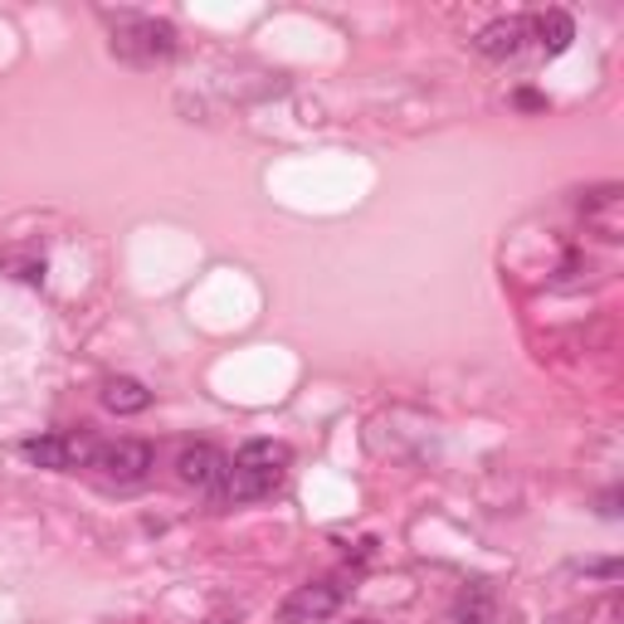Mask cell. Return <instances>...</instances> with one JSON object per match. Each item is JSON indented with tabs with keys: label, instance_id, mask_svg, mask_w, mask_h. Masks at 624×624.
Instances as JSON below:
<instances>
[{
	"label": "cell",
	"instance_id": "cell-1",
	"mask_svg": "<svg viewBox=\"0 0 624 624\" xmlns=\"http://www.w3.org/2000/svg\"><path fill=\"white\" fill-rule=\"evenodd\" d=\"M288 444H278V439H249V444H239V454L229 459V479H225V498H235V503H259V498H274L278 483H284L288 473Z\"/></svg>",
	"mask_w": 624,
	"mask_h": 624
},
{
	"label": "cell",
	"instance_id": "cell-2",
	"mask_svg": "<svg viewBox=\"0 0 624 624\" xmlns=\"http://www.w3.org/2000/svg\"><path fill=\"white\" fill-rule=\"evenodd\" d=\"M113 54L122 59V64H137V69L166 64V59L176 54V24L152 20V16H117Z\"/></svg>",
	"mask_w": 624,
	"mask_h": 624
},
{
	"label": "cell",
	"instance_id": "cell-3",
	"mask_svg": "<svg viewBox=\"0 0 624 624\" xmlns=\"http://www.w3.org/2000/svg\"><path fill=\"white\" fill-rule=\"evenodd\" d=\"M89 463L108 483H142L156 469V449L146 439H108L89 454Z\"/></svg>",
	"mask_w": 624,
	"mask_h": 624
},
{
	"label": "cell",
	"instance_id": "cell-4",
	"mask_svg": "<svg viewBox=\"0 0 624 624\" xmlns=\"http://www.w3.org/2000/svg\"><path fill=\"white\" fill-rule=\"evenodd\" d=\"M341 601H347V591H341L337 581H308V585H298V591L284 601L278 620H284V624H317V620L337 615Z\"/></svg>",
	"mask_w": 624,
	"mask_h": 624
},
{
	"label": "cell",
	"instance_id": "cell-5",
	"mask_svg": "<svg viewBox=\"0 0 624 624\" xmlns=\"http://www.w3.org/2000/svg\"><path fill=\"white\" fill-rule=\"evenodd\" d=\"M176 479L186 488H201V493H225L229 459L215 444H186L176 459Z\"/></svg>",
	"mask_w": 624,
	"mask_h": 624
},
{
	"label": "cell",
	"instance_id": "cell-6",
	"mask_svg": "<svg viewBox=\"0 0 624 624\" xmlns=\"http://www.w3.org/2000/svg\"><path fill=\"white\" fill-rule=\"evenodd\" d=\"M20 454L30 459V463H40V469L64 473V469H79V463H89L93 449L79 444V439H64V434H40V439H24Z\"/></svg>",
	"mask_w": 624,
	"mask_h": 624
},
{
	"label": "cell",
	"instance_id": "cell-7",
	"mask_svg": "<svg viewBox=\"0 0 624 624\" xmlns=\"http://www.w3.org/2000/svg\"><path fill=\"white\" fill-rule=\"evenodd\" d=\"M532 40V24H528V16H508V20H493V24H483L479 30V54H488V59H512L522 44Z\"/></svg>",
	"mask_w": 624,
	"mask_h": 624
},
{
	"label": "cell",
	"instance_id": "cell-8",
	"mask_svg": "<svg viewBox=\"0 0 624 624\" xmlns=\"http://www.w3.org/2000/svg\"><path fill=\"white\" fill-rule=\"evenodd\" d=\"M532 40L546 49V54H566L571 40H576V20L566 10H542V16H528Z\"/></svg>",
	"mask_w": 624,
	"mask_h": 624
},
{
	"label": "cell",
	"instance_id": "cell-9",
	"mask_svg": "<svg viewBox=\"0 0 624 624\" xmlns=\"http://www.w3.org/2000/svg\"><path fill=\"white\" fill-rule=\"evenodd\" d=\"M585 219L601 229L605 239H620V186H601V191H585L581 201Z\"/></svg>",
	"mask_w": 624,
	"mask_h": 624
},
{
	"label": "cell",
	"instance_id": "cell-10",
	"mask_svg": "<svg viewBox=\"0 0 624 624\" xmlns=\"http://www.w3.org/2000/svg\"><path fill=\"white\" fill-rule=\"evenodd\" d=\"M103 406L113 415H142L146 406H152V390H146L142 381H132V376H113V381L103 386Z\"/></svg>",
	"mask_w": 624,
	"mask_h": 624
},
{
	"label": "cell",
	"instance_id": "cell-11",
	"mask_svg": "<svg viewBox=\"0 0 624 624\" xmlns=\"http://www.w3.org/2000/svg\"><path fill=\"white\" fill-rule=\"evenodd\" d=\"M449 624H493V591L483 581H473L449 610Z\"/></svg>",
	"mask_w": 624,
	"mask_h": 624
},
{
	"label": "cell",
	"instance_id": "cell-12",
	"mask_svg": "<svg viewBox=\"0 0 624 624\" xmlns=\"http://www.w3.org/2000/svg\"><path fill=\"white\" fill-rule=\"evenodd\" d=\"M518 108H528V113H542L546 98H542V93H532V89H522V93H518Z\"/></svg>",
	"mask_w": 624,
	"mask_h": 624
}]
</instances>
